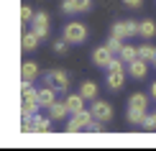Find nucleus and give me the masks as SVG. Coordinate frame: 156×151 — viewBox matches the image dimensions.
I'll list each match as a JSON object with an SVG mask.
<instances>
[{
  "label": "nucleus",
  "mask_w": 156,
  "mask_h": 151,
  "mask_svg": "<svg viewBox=\"0 0 156 151\" xmlns=\"http://www.w3.org/2000/svg\"><path fill=\"white\" fill-rule=\"evenodd\" d=\"M92 110H77V113H72V118H69V123H67V131H69V133H77V131H87V126H90V123H92Z\"/></svg>",
  "instance_id": "obj_1"
},
{
  "label": "nucleus",
  "mask_w": 156,
  "mask_h": 151,
  "mask_svg": "<svg viewBox=\"0 0 156 151\" xmlns=\"http://www.w3.org/2000/svg\"><path fill=\"white\" fill-rule=\"evenodd\" d=\"M44 82L49 84V87H54L56 92H64V90L69 87V74L64 69H51L44 74Z\"/></svg>",
  "instance_id": "obj_2"
},
{
  "label": "nucleus",
  "mask_w": 156,
  "mask_h": 151,
  "mask_svg": "<svg viewBox=\"0 0 156 151\" xmlns=\"http://www.w3.org/2000/svg\"><path fill=\"white\" fill-rule=\"evenodd\" d=\"M64 38H67L69 44H82L84 38H87V26L80 23V21H72L64 26Z\"/></svg>",
  "instance_id": "obj_3"
},
{
  "label": "nucleus",
  "mask_w": 156,
  "mask_h": 151,
  "mask_svg": "<svg viewBox=\"0 0 156 151\" xmlns=\"http://www.w3.org/2000/svg\"><path fill=\"white\" fill-rule=\"evenodd\" d=\"M138 34V23L136 21H115V26H113V36H118V38H131V36H136Z\"/></svg>",
  "instance_id": "obj_4"
},
{
  "label": "nucleus",
  "mask_w": 156,
  "mask_h": 151,
  "mask_svg": "<svg viewBox=\"0 0 156 151\" xmlns=\"http://www.w3.org/2000/svg\"><path fill=\"white\" fill-rule=\"evenodd\" d=\"M31 23H34V34H36L38 38H46V36H49V16H46L44 10L36 13Z\"/></svg>",
  "instance_id": "obj_5"
},
{
  "label": "nucleus",
  "mask_w": 156,
  "mask_h": 151,
  "mask_svg": "<svg viewBox=\"0 0 156 151\" xmlns=\"http://www.w3.org/2000/svg\"><path fill=\"white\" fill-rule=\"evenodd\" d=\"M146 72H148V62H146V59H141V56L133 59V62L128 64V74H131L133 80H144Z\"/></svg>",
  "instance_id": "obj_6"
},
{
  "label": "nucleus",
  "mask_w": 156,
  "mask_h": 151,
  "mask_svg": "<svg viewBox=\"0 0 156 151\" xmlns=\"http://www.w3.org/2000/svg\"><path fill=\"white\" fill-rule=\"evenodd\" d=\"M92 62L97 64V67H105V69H108V64L113 62V51H110L108 46H97V49L92 51Z\"/></svg>",
  "instance_id": "obj_7"
},
{
  "label": "nucleus",
  "mask_w": 156,
  "mask_h": 151,
  "mask_svg": "<svg viewBox=\"0 0 156 151\" xmlns=\"http://www.w3.org/2000/svg\"><path fill=\"white\" fill-rule=\"evenodd\" d=\"M92 115L108 123L110 118H113V108H110V102H105V100H95V105H92Z\"/></svg>",
  "instance_id": "obj_8"
},
{
  "label": "nucleus",
  "mask_w": 156,
  "mask_h": 151,
  "mask_svg": "<svg viewBox=\"0 0 156 151\" xmlns=\"http://www.w3.org/2000/svg\"><path fill=\"white\" fill-rule=\"evenodd\" d=\"M51 120L54 118H44V115H31V128H34V133H46L51 131Z\"/></svg>",
  "instance_id": "obj_9"
},
{
  "label": "nucleus",
  "mask_w": 156,
  "mask_h": 151,
  "mask_svg": "<svg viewBox=\"0 0 156 151\" xmlns=\"http://www.w3.org/2000/svg\"><path fill=\"white\" fill-rule=\"evenodd\" d=\"M38 102H41V108H51L56 102V90L49 87V84L44 90H38Z\"/></svg>",
  "instance_id": "obj_10"
},
{
  "label": "nucleus",
  "mask_w": 156,
  "mask_h": 151,
  "mask_svg": "<svg viewBox=\"0 0 156 151\" xmlns=\"http://www.w3.org/2000/svg\"><path fill=\"white\" fill-rule=\"evenodd\" d=\"M36 77H38V67H36V62H21V80L34 82Z\"/></svg>",
  "instance_id": "obj_11"
},
{
  "label": "nucleus",
  "mask_w": 156,
  "mask_h": 151,
  "mask_svg": "<svg viewBox=\"0 0 156 151\" xmlns=\"http://www.w3.org/2000/svg\"><path fill=\"white\" fill-rule=\"evenodd\" d=\"M138 36L141 38H154L156 36V23L148 21V18H146V21H141L138 23Z\"/></svg>",
  "instance_id": "obj_12"
},
{
  "label": "nucleus",
  "mask_w": 156,
  "mask_h": 151,
  "mask_svg": "<svg viewBox=\"0 0 156 151\" xmlns=\"http://www.w3.org/2000/svg\"><path fill=\"white\" fill-rule=\"evenodd\" d=\"M49 115L54 118V120H62V118H67V115H69V108H67V102H59V100H56V102L49 108Z\"/></svg>",
  "instance_id": "obj_13"
},
{
  "label": "nucleus",
  "mask_w": 156,
  "mask_h": 151,
  "mask_svg": "<svg viewBox=\"0 0 156 151\" xmlns=\"http://www.w3.org/2000/svg\"><path fill=\"white\" fill-rule=\"evenodd\" d=\"M148 105V97L144 92H133L131 97H128V108H136V110H146Z\"/></svg>",
  "instance_id": "obj_14"
},
{
  "label": "nucleus",
  "mask_w": 156,
  "mask_h": 151,
  "mask_svg": "<svg viewBox=\"0 0 156 151\" xmlns=\"http://www.w3.org/2000/svg\"><path fill=\"white\" fill-rule=\"evenodd\" d=\"M36 46H38V36L34 34V31H28V34L21 36V49L23 51H34Z\"/></svg>",
  "instance_id": "obj_15"
},
{
  "label": "nucleus",
  "mask_w": 156,
  "mask_h": 151,
  "mask_svg": "<svg viewBox=\"0 0 156 151\" xmlns=\"http://www.w3.org/2000/svg\"><path fill=\"white\" fill-rule=\"evenodd\" d=\"M80 92H82L84 100H95V97H97V84L90 82V80H84V82L80 84Z\"/></svg>",
  "instance_id": "obj_16"
},
{
  "label": "nucleus",
  "mask_w": 156,
  "mask_h": 151,
  "mask_svg": "<svg viewBox=\"0 0 156 151\" xmlns=\"http://www.w3.org/2000/svg\"><path fill=\"white\" fill-rule=\"evenodd\" d=\"M67 108H69V113H77V110H82L84 108V97H82V92L80 95H67Z\"/></svg>",
  "instance_id": "obj_17"
},
{
  "label": "nucleus",
  "mask_w": 156,
  "mask_h": 151,
  "mask_svg": "<svg viewBox=\"0 0 156 151\" xmlns=\"http://www.w3.org/2000/svg\"><path fill=\"white\" fill-rule=\"evenodd\" d=\"M38 108H41V102H38V100H23L21 102V115L23 118H31V115H36Z\"/></svg>",
  "instance_id": "obj_18"
},
{
  "label": "nucleus",
  "mask_w": 156,
  "mask_h": 151,
  "mask_svg": "<svg viewBox=\"0 0 156 151\" xmlns=\"http://www.w3.org/2000/svg\"><path fill=\"white\" fill-rule=\"evenodd\" d=\"M123 74H126V72H110L108 69V87L110 90H120L123 87Z\"/></svg>",
  "instance_id": "obj_19"
},
{
  "label": "nucleus",
  "mask_w": 156,
  "mask_h": 151,
  "mask_svg": "<svg viewBox=\"0 0 156 151\" xmlns=\"http://www.w3.org/2000/svg\"><path fill=\"white\" fill-rule=\"evenodd\" d=\"M146 118V110H136V108H128V123L131 126H141Z\"/></svg>",
  "instance_id": "obj_20"
},
{
  "label": "nucleus",
  "mask_w": 156,
  "mask_h": 151,
  "mask_svg": "<svg viewBox=\"0 0 156 151\" xmlns=\"http://www.w3.org/2000/svg\"><path fill=\"white\" fill-rule=\"evenodd\" d=\"M138 56L146 59V62H154L156 59V49L151 46V44H144V46H138Z\"/></svg>",
  "instance_id": "obj_21"
},
{
  "label": "nucleus",
  "mask_w": 156,
  "mask_h": 151,
  "mask_svg": "<svg viewBox=\"0 0 156 151\" xmlns=\"http://www.w3.org/2000/svg\"><path fill=\"white\" fill-rule=\"evenodd\" d=\"M120 59H123L126 64H131L133 59H138V49H133V46H123V49H120Z\"/></svg>",
  "instance_id": "obj_22"
},
{
  "label": "nucleus",
  "mask_w": 156,
  "mask_h": 151,
  "mask_svg": "<svg viewBox=\"0 0 156 151\" xmlns=\"http://www.w3.org/2000/svg\"><path fill=\"white\" fill-rule=\"evenodd\" d=\"M105 46H108L110 51H113V54H115V51H118V54H120V49L126 46V44H123V38H118V36H110V41L105 44Z\"/></svg>",
  "instance_id": "obj_23"
},
{
  "label": "nucleus",
  "mask_w": 156,
  "mask_h": 151,
  "mask_svg": "<svg viewBox=\"0 0 156 151\" xmlns=\"http://www.w3.org/2000/svg\"><path fill=\"white\" fill-rule=\"evenodd\" d=\"M34 21V10L28 8V5H21V23L26 26V23H31Z\"/></svg>",
  "instance_id": "obj_24"
},
{
  "label": "nucleus",
  "mask_w": 156,
  "mask_h": 151,
  "mask_svg": "<svg viewBox=\"0 0 156 151\" xmlns=\"http://www.w3.org/2000/svg\"><path fill=\"white\" fill-rule=\"evenodd\" d=\"M108 69H110V72H126V62H123L120 56H118V59L113 56V62L108 64Z\"/></svg>",
  "instance_id": "obj_25"
},
{
  "label": "nucleus",
  "mask_w": 156,
  "mask_h": 151,
  "mask_svg": "<svg viewBox=\"0 0 156 151\" xmlns=\"http://www.w3.org/2000/svg\"><path fill=\"white\" fill-rule=\"evenodd\" d=\"M74 8H77V13H87L92 8V0H74Z\"/></svg>",
  "instance_id": "obj_26"
},
{
  "label": "nucleus",
  "mask_w": 156,
  "mask_h": 151,
  "mask_svg": "<svg viewBox=\"0 0 156 151\" xmlns=\"http://www.w3.org/2000/svg\"><path fill=\"white\" fill-rule=\"evenodd\" d=\"M102 123H105V120H100V118H92V123L87 126V131H90V133H100V131H102Z\"/></svg>",
  "instance_id": "obj_27"
},
{
  "label": "nucleus",
  "mask_w": 156,
  "mask_h": 151,
  "mask_svg": "<svg viewBox=\"0 0 156 151\" xmlns=\"http://www.w3.org/2000/svg\"><path fill=\"white\" fill-rule=\"evenodd\" d=\"M62 13H67V16L77 13V8H74V0H64V3H62Z\"/></svg>",
  "instance_id": "obj_28"
},
{
  "label": "nucleus",
  "mask_w": 156,
  "mask_h": 151,
  "mask_svg": "<svg viewBox=\"0 0 156 151\" xmlns=\"http://www.w3.org/2000/svg\"><path fill=\"white\" fill-rule=\"evenodd\" d=\"M67 46H69L67 38H62V41H54V51H56V54H64V51H67Z\"/></svg>",
  "instance_id": "obj_29"
},
{
  "label": "nucleus",
  "mask_w": 156,
  "mask_h": 151,
  "mask_svg": "<svg viewBox=\"0 0 156 151\" xmlns=\"http://www.w3.org/2000/svg\"><path fill=\"white\" fill-rule=\"evenodd\" d=\"M146 131H156V120H154V115H146L144 118V123H141Z\"/></svg>",
  "instance_id": "obj_30"
},
{
  "label": "nucleus",
  "mask_w": 156,
  "mask_h": 151,
  "mask_svg": "<svg viewBox=\"0 0 156 151\" xmlns=\"http://www.w3.org/2000/svg\"><path fill=\"white\" fill-rule=\"evenodd\" d=\"M123 3L131 5V8H141V5H144V0H123Z\"/></svg>",
  "instance_id": "obj_31"
},
{
  "label": "nucleus",
  "mask_w": 156,
  "mask_h": 151,
  "mask_svg": "<svg viewBox=\"0 0 156 151\" xmlns=\"http://www.w3.org/2000/svg\"><path fill=\"white\" fill-rule=\"evenodd\" d=\"M151 97H154V100H156V82L151 84Z\"/></svg>",
  "instance_id": "obj_32"
},
{
  "label": "nucleus",
  "mask_w": 156,
  "mask_h": 151,
  "mask_svg": "<svg viewBox=\"0 0 156 151\" xmlns=\"http://www.w3.org/2000/svg\"><path fill=\"white\" fill-rule=\"evenodd\" d=\"M154 120H156V113H154Z\"/></svg>",
  "instance_id": "obj_33"
},
{
  "label": "nucleus",
  "mask_w": 156,
  "mask_h": 151,
  "mask_svg": "<svg viewBox=\"0 0 156 151\" xmlns=\"http://www.w3.org/2000/svg\"><path fill=\"white\" fill-rule=\"evenodd\" d=\"M154 64H156V59H154Z\"/></svg>",
  "instance_id": "obj_34"
}]
</instances>
